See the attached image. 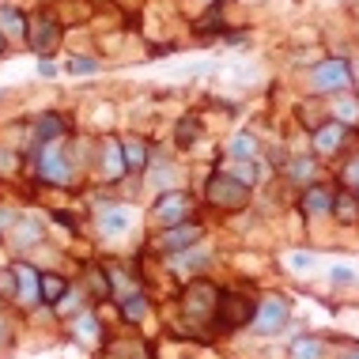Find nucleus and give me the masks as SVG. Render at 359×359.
<instances>
[{
    "mask_svg": "<svg viewBox=\"0 0 359 359\" xmlns=\"http://www.w3.org/2000/svg\"><path fill=\"white\" fill-rule=\"evenodd\" d=\"M348 133L341 121L325 118L322 125H314V133H310V151L318 155V159H337V155H344V144H348Z\"/></svg>",
    "mask_w": 359,
    "mask_h": 359,
    "instance_id": "0eeeda50",
    "label": "nucleus"
},
{
    "mask_svg": "<svg viewBox=\"0 0 359 359\" xmlns=\"http://www.w3.org/2000/svg\"><path fill=\"white\" fill-rule=\"evenodd\" d=\"M19 170V155L12 148H0V174H15Z\"/></svg>",
    "mask_w": 359,
    "mask_h": 359,
    "instance_id": "7c9ffc66",
    "label": "nucleus"
},
{
    "mask_svg": "<svg viewBox=\"0 0 359 359\" xmlns=\"http://www.w3.org/2000/svg\"><path fill=\"white\" fill-rule=\"evenodd\" d=\"M291 359H325V341H318V337H299V341H291Z\"/></svg>",
    "mask_w": 359,
    "mask_h": 359,
    "instance_id": "393cba45",
    "label": "nucleus"
},
{
    "mask_svg": "<svg viewBox=\"0 0 359 359\" xmlns=\"http://www.w3.org/2000/svg\"><path fill=\"white\" fill-rule=\"evenodd\" d=\"M15 284H19V295H15V303L19 306H38L42 303V273H38L34 265H27V261H15Z\"/></svg>",
    "mask_w": 359,
    "mask_h": 359,
    "instance_id": "9d476101",
    "label": "nucleus"
},
{
    "mask_svg": "<svg viewBox=\"0 0 359 359\" xmlns=\"http://www.w3.org/2000/svg\"><path fill=\"white\" fill-rule=\"evenodd\" d=\"M325 118L341 121L344 129H359V95L355 91L333 95V99H329V114H325Z\"/></svg>",
    "mask_w": 359,
    "mask_h": 359,
    "instance_id": "dca6fc26",
    "label": "nucleus"
},
{
    "mask_svg": "<svg viewBox=\"0 0 359 359\" xmlns=\"http://www.w3.org/2000/svg\"><path fill=\"white\" fill-rule=\"evenodd\" d=\"M287 318H291V303L284 295H265L257 303V310H254V333L257 337H273L276 329H284L287 325Z\"/></svg>",
    "mask_w": 359,
    "mask_h": 359,
    "instance_id": "423d86ee",
    "label": "nucleus"
},
{
    "mask_svg": "<svg viewBox=\"0 0 359 359\" xmlns=\"http://www.w3.org/2000/svg\"><path fill=\"white\" fill-rule=\"evenodd\" d=\"M65 295H69V280H65L61 273H42V303L57 306Z\"/></svg>",
    "mask_w": 359,
    "mask_h": 359,
    "instance_id": "5701e85b",
    "label": "nucleus"
},
{
    "mask_svg": "<svg viewBox=\"0 0 359 359\" xmlns=\"http://www.w3.org/2000/svg\"><path fill=\"white\" fill-rule=\"evenodd\" d=\"M344 359H359V348H352V352H348Z\"/></svg>",
    "mask_w": 359,
    "mask_h": 359,
    "instance_id": "4c0bfd02",
    "label": "nucleus"
},
{
    "mask_svg": "<svg viewBox=\"0 0 359 359\" xmlns=\"http://www.w3.org/2000/svg\"><path fill=\"white\" fill-rule=\"evenodd\" d=\"M69 114H57V110H50V114H38L34 118V125H31V137H34V144H50V140H65L69 137Z\"/></svg>",
    "mask_w": 359,
    "mask_h": 359,
    "instance_id": "9b49d317",
    "label": "nucleus"
},
{
    "mask_svg": "<svg viewBox=\"0 0 359 359\" xmlns=\"http://www.w3.org/2000/svg\"><path fill=\"white\" fill-rule=\"evenodd\" d=\"M95 223H99V235L102 238H121L125 231L133 227V208L110 205V208H102L99 216H95Z\"/></svg>",
    "mask_w": 359,
    "mask_h": 359,
    "instance_id": "4468645a",
    "label": "nucleus"
},
{
    "mask_svg": "<svg viewBox=\"0 0 359 359\" xmlns=\"http://www.w3.org/2000/svg\"><path fill=\"white\" fill-rule=\"evenodd\" d=\"M72 341L83 348H99L102 344V322L91 314V310H80L72 322Z\"/></svg>",
    "mask_w": 359,
    "mask_h": 359,
    "instance_id": "f3484780",
    "label": "nucleus"
},
{
    "mask_svg": "<svg viewBox=\"0 0 359 359\" xmlns=\"http://www.w3.org/2000/svg\"><path fill=\"white\" fill-rule=\"evenodd\" d=\"M118 306H121V318H125L129 325H140L144 318H148V310H151V303L140 295V291H133V295H125Z\"/></svg>",
    "mask_w": 359,
    "mask_h": 359,
    "instance_id": "4be33fe9",
    "label": "nucleus"
},
{
    "mask_svg": "<svg viewBox=\"0 0 359 359\" xmlns=\"http://www.w3.org/2000/svg\"><path fill=\"white\" fill-rule=\"evenodd\" d=\"M201 238H205V227H201L197 219H186V223H178V227H163V235L155 238V250H163V254H182V250L197 246Z\"/></svg>",
    "mask_w": 359,
    "mask_h": 359,
    "instance_id": "1a4fd4ad",
    "label": "nucleus"
},
{
    "mask_svg": "<svg viewBox=\"0 0 359 359\" xmlns=\"http://www.w3.org/2000/svg\"><path fill=\"white\" fill-rule=\"evenodd\" d=\"M87 287H95V299H110V276L102 269H87Z\"/></svg>",
    "mask_w": 359,
    "mask_h": 359,
    "instance_id": "c85d7f7f",
    "label": "nucleus"
},
{
    "mask_svg": "<svg viewBox=\"0 0 359 359\" xmlns=\"http://www.w3.org/2000/svg\"><path fill=\"white\" fill-rule=\"evenodd\" d=\"M333 186H325V182H310V186H303V193H299V208L306 212V216H329L333 212Z\"/></svg>",
    "mask_w": 359,
    "mask_h": 359,
    "instance_id": "f8f14e48",
    "label": "nucleus"
},
{
    "mask_svg": "<svg viewBox=\"0 0 359 359\" xmlns=\"http://www.w3.org/2000/svg\"><path fill=\"white\" fill-rule=\"evenodd\" d=\"M352 87H355V95H359V57H352Z\"/></svg>",
    "mask_w": 359,
    "mask_h": 359,
    "instance_id": "c9c22d12",
    "label": "nucleus"
},
{
    "mask_svg": "<svg viewBox=\"0 0 359 359\" xmlns=\"http://www.w3.org/2000/svg\"><path fill=\"white\" fill-rule=\"evenodd\" d=\"M205 197H208V205L219 208V212H242L246 201H250V186H242V182H235L223 170H212V178L205 186Z\"/></svg>",
    "mask_w": 359,
    "mask_h": 359,
    "instance_id": "7ed1b4c3",
    "label": "nucleus"
},
{
    "mask_svg": "<svg viewBox=\"0 0 359 359\" xmlns=\"http://www.w3.org/2000/svg\"><path fill=\"white\" fill-rule=\"evenodd\" d=\"M69 72H72V76H87V72H99V61H95V57H87V53H76L72 61H69Z\"/></svg>",
    "mask_w": 359,
    "mask_h": 359,
    "instance_id": "c756f323",
    "label": "nucleus"
},
{
    "mask_svg": "<svg viewBox=\"0 0 359 359\" xmlns=\"http://www.w3.org/2000/svg\"><path fill=\"white\" fill-rule=\"evenodd\" d=\"M15 295H19V284H15V269L8 265V269H0V299H4V303H15Z\"/></svg>",
    "mask_w": 359,
    "mask_h": 359,
    "instance_id": "cd10ccee",
    "label": "nucleus"
},
{
    "mask_svg": "<svg viewBox=\"0 0 359 359\" xmlns=\"http://www.w3.org/2000/svg\"><path fill=\"white\" fill-rule=\"evenodd\" d=\"M4 50H8V38H4V34H0V57H4Z\"/></svg>",
    "mask_w": 359,
    "mask_h": 359,
    "instance_id": "e433bc0d",
    "label": "nucleus"
},
{
    "mask_svg": "<svg viewBox=\"0 0 359 359\" xmlns=\"http://www.w3.org/2000/svg\"><path fill=\"white\" fill-rule=\"evenodd\" d=\"M99 163H102V178L106 182H121L129 167H125V151H121V137H106L99 144Z\"/></svg>",
    "mask_w": 359,
    "mask_h": 359,
    "instance_id": "ddd939ff",
    "label": "nucleus"
},
{
    "mask_svg": "<svg viewBox=\"0 0 359 359\" xmlns=\"http://www.w3.org/2000/svg\"><path fill=\"white\" fill-rule=\"evenodd\" d=\"M333 280L337 284H352V269H333Z\"/></svg>",
    "mask_w": 359,
    "mask_h": 359,
    "instance_id": "f704fd0d",
    "label": "nucleus"
},
{
    "mask_svg": "<svg viewBox=\"0 0 359 359\" xmlns=\"http://www.w3.org/2000/svg\"><path fill=\"white\" fill-rule=\"evenodd\" d=\"M38 72H42V76H57V65H53V57H42V65H38Z\"/></svg>",
    "mask_w": 359,
    "mask_h": 359,
    "instance_id": "473e14b6",
    "label": "nucleus"
},
{
    "mask_svg": "<svg viewBox=\"0 0 359 359\" xmlns=\"http://www.w3.org/2000/svg\"><path fill=\"white\" fill-rule=\"evenodd\" d=\"M254 310L257 303L254 299H246V295H219V303H216V322L223 329H242V325H250L254 322Z\"/></svg>",
    "mask_w": 359,
    "mask_h": 359,
    "instance_id": "6e6552de",
    "label": "nucleus"
},
{
    "mask_svg": "<svg viewBox=\"0 0 359 359\" xmlns=\"http://www.w3.org/2000/svg\"><path fill=\"white\" fill-rule=\"evenodd\" d=\"M121 151H125V167H129V174L148 170V163H151V140L148 137H133V133H125Z\"/></svg>",
    "mask_w": 359,
    "mask_h": 359,
    "instance_id": "2eb2a0df",
    "label": "nucleus"
},
{
    "mask_svg": "<svg viewBox=\"0 0 359 359\" xmlns=\"http://www.w3.org/2000/svg\"><path fill=\"white\" fill-rule=\"evenodd\" d=\"M0 34L8 42H27V15L15 8H0Z\"/></svg>",
    "mask_w": 359,
    "mask_h": 359,
    "instance_id": "aec40b11",
    "label": "nucleus"
},
{
    "mask_svg": "<svg viewBox=\"0 0 359 359\" xmlns=\"http://www.w3.org/2000/svg\"><path fill=\"white\" fill-rule=\"evenodd\" d=\"M291 265H295V269H310V265H314V257H310V254H295V257H291Z\"/></svg>",
    "mask_w": 359,
    "mask_h": 359,
    "instance_id": "72a5a7b5",
    "label": "nucleus"
},
{
    "mask_svg": "<svg viewBox=\"0 0 359 359\" xmlns=\"http://www.w3.org/2000/svg\"><path fill=\"white\" fill-rule=\"evenodd\" d=\"M193 212H197V205L186 189H163L151 205V219L163 223V227H178V223L193 219Z\"/></svg>",
    "mask_w": 359,
    "mask_h": 359,
    "instance_id": "39448f33",
    "label": "nucleus"
},
{
    "mask_svg": "<svg viewBox=\"0 0 359 359\" xmlns=\"http://www.w3.org/2000/svg\"><path fill=\"white\" fill-rule=\"evenodd\" d=\"M27 46H31L38 57H53L61 50V23H57L53 12L27 15Z\"/></svg>",
    "mask_w": 359,
    "mask_h": 359,
    "instance_id": "20e7f679",
    "label": "nucleus"
},
{
    "mask_svg": "<svg viewBox=\"0 0 359 359\" xmlns=\"http://www.w3.org/2000/svg\"><path fill=\"white\" fill-rule=\"evenodd\" d=\"M257 151H261V144H257L254 133H246V129L231 133V140H227V159H257Z\"/></svg>",
    "mask_w": 359,
    "mask_h": 359,
    "instance_id": "6ab92c4d",
    "label": "nucleus"
},
{
    "mask_svg": "<svg viewBox=\"0 0 359 359\" xmlns=\"http://www.w3.org/2000/svg\"><path fill=\"white\" fill-rule=\"evenodd\" d=\"M223 174H231L242 186H257V159H227L223 163Z\"/></svg>",
    "mask_w": 359,
    "mask_h": 359,
    "instance_id": "b1692460",
    "label": "nucleus"
},
{
    "mask_svg": "<svg viewBox=\"0 0 359 359\" xmlns=\"http://www.w3.org/2000/svg\"><path fill=\"white\" fill-rule=\"evenodd\" d=\"M15 219H19V212H15V208H0V235H4V231H12V227H15Z\"/></svg>",
    "mask_w": 359,
    "mask_h": 359,
    "instance_id": "2f4dec72",
    "label": "nucleus"
},
{
    "mask_svg": "<svg viewBox=\"0 0 359 359\" xmlns=\"http://www.w3.org/2000/svg\"><path fill=\"white\" fill-rule=\"evenodd\" d=\"M318 163H322L318 155H295V159L287 163V178L310 186V182H318Z\"/></svg>",
    "mask_w": 359,
    "mask_h": 359,
    "instance_id": "412c9836",
    "label": "nucleus"
},
{
    "mask_svg": "<svg viewBox=\"0 0 359 359\" xmlns=\"http://www.w3.org/2000/svg\"><path fill=\"white\" fill-rule=\"evenodd\" d=\"M197 137H201V125L193 121V118H186V121L178 125V133H174V140H178V148H182V151H189Z\"/></svg>",
    "mask_w": 359,
    "mask_h": 359,
    "instance_id": "bb28decb",
    "label": "nucleus"
},
{
    "mask_svg": "<svg viewBox=\"0 0 359 359\" xmlns=\"http://www.w3.org/2000/svg\"><path fill=\"white\" fill-rule=\"evenodd\" d=\"M31 163H34L38 182H46V186H72L76 182V163H72V151L65 140L34 144Z\"/></svg>",
    "mask_w": 359,
    "mask_h": 359,
    "instance_id": "f257e3e1",
    "label": "nucleus"
},
{
    "mask_svg": "<svg viewBox=\"0 0 359 359\" xmlns=\"http://www.w3.org/2000/svg\"><path fill=\"white\" fill-rule=\"evenodd\" d=\"M0 99H4V95H0Z\"/></svg>",
    "mask_w": 359,
    "mask_h": 359,
    "instance_id": "58836bf2",
    "label": "nucleus"
},
{
    "mask_svg": "<svg viewBox=\"0 0 359 359\" xmlns=\"http://www.w3.org/2000/svg\"><path fill=\"white\" fill-rule=\"evenodd\" d=\"M310 87H314V95H322V99L355 91L352 87V61H348V57H325V61H318L314 72H310Z\"/></svg>",
    "mask_w": 359,
    "mask_h": 359,
    "instance_id": "f03ea898",
    "label": "nucleus"
},
{
    "mask_svg": "<svg viewBox=\"0 0 359 359\" xmlns=\"http://www.w3.org/2000/svg\"><path fill=\"white\" fill-rule=\"evenodd\" d=\"M337 182H341V189H355V193H359V148L341 163V170H337Z\"/></svg>",
    "mask_w": 359,
    "mask_h": 359,
    "instance_id": "a878e982",
    "label": "nucleus"
},
{
    "mask_svg": "<svg viewBox=\"0 0 359 359\" xmlns=\"http://www.w3.org/2000/svg\"><path fill=\"white\" fill-rule=\"evenodd\" d=\"M337 223H344V227H355L359 223V193L355 189H337L333 193V212H329Z\"/></svg>",
    "mask_w": 359,
    "mask_h": 359,
    "instance_id": "a211bd4d",
    "label": "nucleus"
}]
</instances>
